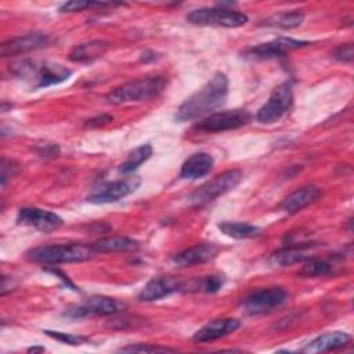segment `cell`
I'll return each instance as SVG.
<instances>
[{
  "mask_svg": "<svg viewBox=\"0 0 354 354\" xmlns=\"http://www.w3.org/2000/svg\"><path fill=\"white\" fill-rule=\"evenodd\" d=\"M50 44V36L41 32L28 33L24 36H18L1 43L0 51L3 57H14L19 54H26L29 51H35L43 48Z\"/></svg>",
  "mask_w": 354,
  "mask_h": 354,
  "instance_id": "14",
  "label": "cell"
},
{
  "mask_svg": "<svg viewBox=\"0 0 354 354\" xmlns=\"http://www.w3.org/2000/svg\"><path fill=\"white\" fill-rule=\"evenodd\" d=\"M119 351H123V353H166V351H176V350L170 348V347H165V346L138 343V344H130V346L120 347Z\"/></svg>",
  "mask_w": 354,
  "mask_h": 354,
  "instance_id": "30",
  "label": "cell"
},
{
  "mask_svg": "<svg viewBox=\"0 0 354 354\" xmlns=\"http://www.w3.org/2000/svg\"><path fill=\"white\" fill-rule=\"evenodd\" d=\"M140 184H141V180L138 176H129L122 180L101 184L87 195V202L95 203V205L118 202L122 198L134 192Z\"/></svg>",
  "mask_w": 354,
  "mask_h": 354,
  "instance_id": "9",
  "label": "cell"
},
{
  "mask_svg": "<svg viewBox=\"0 0 354 354\" xmlns=\"http://www.w3.org/2000/svg\"><path fill=\"white\" fill-rule=\"evenodd\" d=\"M177 290H183V282L171 277H155L145 283L138 293L140 301H155L169 296Z\"/></svg>",
  "mask_w": 354,
  "mask_h": 354,
  "instance_id": "15",
  "label": "cell"
},
{
  "mask_svg": "<svg viewBox=\"0 0 354 354\" xmlns=\"http://www.w3.org/2000/svg\"><path fill=\"white\" fill-rule=\"evenodd\" d=\"M214 159L207 152H198L191 155L181 166L180 177L185 180H196L206 176L213 167Z\"/></svg>",
  "mask_w": 354,
  "mask_h": 354,
  "instance_id": "20",
  "label": "cell"
},
{
  "mask_svg": "<svg viewBox=\"0 0 354 354\" xmlns=\"http://www.w3.org/2000/svg\"><path fill=\"white\" fill-rule=\"evenodd\" d=\"M241 326L239 319L236 318H217L209 321L199 330L195 332L192 340L196 343H206L220 337H224L232 332H235Z\"/></svg>",
  "mask_w": 354,
  "mask_h": 354,
  "instance_id": "16",
  "label": "cell"
},
{
  "mask_svg": "<svg viewBox=\"0 0 354 354\" xmlns=\"http://www.w3.org/2000/svg\"><path fill=\"white\" fill-rule=\"evenodd\" d=\"M218 230L224 235L235 239L254 238L261 234V230L259 227L248 223H241V221H223L218 224Z\"/></svg>",
  "mask_w": 354,
  "mask_h": 354,
  "instance_id": "23",
  "label": "cell"
},
{
  "mask_svg": "<svg viewBox=\"0 0 354 354\" xmlns=\"http://www.w3.org/2000/svg\"><path fill=\"white\" fill-rule=\"evenodd\" d=\"M0 177H1V185L4 187L6 185V183H7V180L8 178H11L15 173H17V170H18V165L14 162V160H11V159H6V158H3L1 159V163H0Z\"/></svg>",
  "mask_w": 354,
  "mask_h": 354,
  "instance_id": "33",
  "label": "cell"
},
{
  "mask_svg": "<svg viewBox=\"0 0 354 354\" xmlns=\"http://www.w3.org/2000/svg\"><path fill=\"white\" fill-rule=\"evenodd\" d=\"M126 308V304L106 296H91L84 300L82 304L73 306L65 311V315L71 318H87L98 315H113L122 313Z\"/></svg>",
  "mask_w": 354,
  "mask_h": 354,
  "instance_id": "11",
  "label": "cell"
},
{
  "mask_svg": "<svg viewBox=\"0 0 354 354\" xmlns=\"http://www.w3.org/2000/svg\"><path fill=\"white\" fill-rule=\"evenodd\" d=\"M44 333L55 340H59L61 343L71 344V346H80L88 342L87 337L84 336H76V335H69L65 332H57V330H44Z\"/></svg>",
  "mask_w": 354,
  "mask_h": 354,
  "instance_id": "31",
  "label": "cell"
},
{
  "mask_svg": "<svg viewBox=\"0 0 354 354\" xmlns=\"http://www.w3.org/2000/svg\"><path fill=\"white\" fill-rule=\"evenodd\" d=\"M228 95V77L223 72H216L201 88L191 94L177 109L176 120L187 122L201 116H209L220 108Z\"/></svg>",
  "mask_w": 354,
  "mask_h": 354,
  "instance_id": "1",
  "label": "cell"
},
{
  "mask_svg": "<svg viewBox=\"0 0 354 354\" xmlns=\"http://www.w3.org/2000/svg\"><path fill=\"white\" fill-rule=\"evenodd\" d=\"M37 152L43 158H54L59 153V148L55 144H44L41 148L37 149Z\"/></svg>",
  "mask_w": 354,
  "mask_h": 354,
  "instance_id": "35",
  "label": "cell"
},
{
  "mask_svg": "<svg viewBox=\"0 0 354 354\" xmlns=\"http://www.w3.org/2000/svg\"><path fill=\"white\" fill-rule=\"evenodd\" d=\"M242 180V173L236 169H231V170H225L220 174H217L216 177H213L212 180L206 181L205 184H202L199 188H196L189 196H188V202L194 206H203L214 199H217L218 196L230 192L231 189H234Z\"/></svg>",
  "mask_w": 354,
  "mask_h": 354,
  "instance_id": "5",
  "label": "cell"
},
{
  "mask_svg": "<svg viewBox=\"0 0 354 354\" xmlns=\"http://www.w3.org/2000/svg\"><path fill=\"white\" fill-rule=\"evenodd\" d=\"M224 285V277L220 274L205 275L201 278L191 279L188 282H183V289L189 292H205V293H214L221 289Z\"/></svg>",
  "mask_w": 354,
  "mask_h": 354,
  "instance_id": "25",
  "label": "cell"
},
{
  "mask_svg": "<svg viewBox=\"0 0 354 354\" xmlns=\"http://www.w3.org/2000/svg\"><path fill=\"white\" fill-rule=\"evenodd\" d=\"M151 155H152V147L149 144H144V145L137 147L136 149H133L129 153L126 160L119 166V171L122 174L133 173L138 166H141V163L148 160L151 158Z\"/></svg>",
  "mask_w": 354,
  "mask_h": 354,
  "instance_id": "27",
  "label": "cell"
},
{
  "mask_svg": "<svg viewBox=\"0 0 354 354\" xmlns=\"http://www.w3.org/2000/svg\"><path fill=\"white\" fill-rule=\"evenodd\" d=\"M44 350H46L44 347H30L28 351H33L35 353V351H44Z\"/></svg>",
  "mask_w": 354,
  "mask_h": 354,
  "instance_id": "37",
  "label": "cell"
},
{
  "mask_svg": "<svg viewBox=\"0 0 354 354\" xmlns=\"http://www.w3.org/2000/svg\"><path fill=\"white\" fill-rule=\"evenodd\" d=\"M293 104V83L286 80L277 86L268 100L256 113V120L263 124H272L281 120Z\"/></svg>",
  "mask_w": 354,
  "mask_h": 354,
  "instance_id": "6",
  "label": "cell"
},
{
  "mask_svg": "<svg viewBox=\"0 0 354 354\" xmlns=\"http://www.w3.org/2000/svg\"><path fill=\"white\" fill-rule=\"evenodd\" d=\"M217 252L218 248L214 243H201L173 254L171 261L178 267H191L214 259Z\"/></svg>",
  "mask_w": 354,
  "mask_h": 354,
  "instance_id": "17",
  "label": "cell"
},
{
  "mask_svg": "<svg viewBox=\"0 0 354 354\" xmlns=\"http://www.w3.org/2000/svg\"><path fill=\"white\" fill-rule=\"evenodd\" d=\"M332 57L340 62H351L353 57H354V50H353V44L351 43H346L339 46L333 53Z\"/></svg>",
  "mask_w": 354,
  "mask_h": 354,
  "instance_id": "34",
  "label": "cell"
},
{
  "mask_svg": "<svg viewBox=\"0 0 354 354\" xmlns=\"http://www.w3.org/2000/svg\"><path fill=\"white\" fill-rule=\"evenodd\" d=\"M91 245L84 243H61L44 245L30 249L26 254L30 260L41 264H61V263H79L86 261L94 256Z\"/></svg>",
  "mask_w": 354,
  "mask_h": 354,
  "instance_id": "4",
  "label": "cell"
},
{
  "mask_svg": "<svg viewBox=\"0 0 354 354\" xmlns=\"http://www.w3.org/2000/svg\"><path fill=\"white\" fill-rule=\"evenodd\" d=\"M252 120V113L246 109H230L223 112H214L206 116L196 124L198 130L206 133H221L227 130H235Z\"/></svg>",
  "mask_w": 354,
  "mask_h": 354,
  "instance_id": "10",
  "label": "cell"
},
{
  "mask_svg": "<svg viewBox=\"0 0 354 354\" xmlns=\"http://www.w3.org/2000/svg\"><path fill=\"white\" fill-rule=\"evenodd\" d=\"M321 196V189L315 185H304L289 194L281 203V209L286 213H297L306 206L314 203Z\"/></svg>",
  "mask_w": 354,
  "mask_h": 354,
  "instance_id": "18",
  "label": "cell"
},
{
  "mask_svg": "<svg viewBox=\"0 0 354 354\" xmlns=\"http://www.w3.org/2000/svg\"><path fill=\"white\" fill-rule=\"evenodd\" d=\"M113 118L111 115H100V116H95V118H91L87 120L86 126L88 127H100V126H104V124H108Z\"/></svg>",
  "mask_w": 354,
  "mask_h": 354,
  "instance_id": "36",
  "label": "cell"
},
{
  "mask_svg": "<svg viewBox=\"0 0 354 354\" xmlns=\"http://www.w3.org/2000/svg\"><path fill=\"white\" fill-rule=\"evenodd\" d=\"M307 259H310V256L306 253L304 246H289L272 253L270 261L274 266L288 267L296 263H304Z\"/></svg>",
  "mask_w": 354,
  "mask_h": 354,
  "instance_id": "24",
  "label": "cell"
},
{
  "mask_svg": "<svg viewBox=\"0 0 354 354\" xmlns=\"http://www.w3.org/2000/svg\"><path fill=\"white\" fill-rule=\"evenodd\" d=\"M166 86L167 80L159 75L140 77L113 88L105 95V100L112 105L149 101L160 95Z\"/></svg>",
  "mask_w": 354,
  "mask_h": 354,
  "instance_id": "2",
  "label": "cell"
},
{
  "mask_svg": "<svg viewBox=\"0 0 354 354\" xmlns=\"http://www.w3.org/2000/svg\"><path fill=\"white\" fill-rule=\"evenodd\" d=\"M307 44H310V41L307 40H297L292 37H278L271 41L261 43L248 48L245 51V55L254 59H270V58L282 57L283 54L296 48H301Z\"/></svg>",
  "mask_w": 354,
  "mask_h": 354,
  "instance_id": "12",
  "label": "cell"
},
{
  "mask_svg": "<svg viewBox=\"0 0 354 354\" xmlns=\"http://www.w3.org/2000/svg\"><path fill=\"white\" fill-rule=\"evenodd\" d=\"M350 342H351V336L348 333L342 332V330H335V332H328V333L317 336L310 343H307L301 351L324 353V351H330V350H337V348L346 347L347 344H350Z\"/></svg>",
  "mask_w": 354,
  "mask_h": 354,
  "instance_id": "19",
  "label": "cell"
},
{
  "mask_svg": "<svg viewBox=\"0 0 354 354\" xmlns=\"http://www.w3.org/2000/svg\"><path fill=\"white\" fill-rule=\"evenodd\" d=\"M109 50V43L104 40H93L88 43H83L75 46L69 53L68 58L72 62H91L100 57H102Z\"/></svg>",
  "mask_w": 354,
  "mask_h": 354,
  "instance_id": "21",
  "label": "cell"
},
{
  "mask_svg": "<svg viewBox=\"0 0 354 354\" xmlns=\"http://www.w3.org/2000/svg\"><path fill=\"white\" fill-rule=\"evenodd\" d=\"M288 299L289 295L282 288H264L248 295L242 307L248 315H264L282 307Z\"/></svg>",
  "mask_w": 354,
  "mask_h": 354,
  "instance_id": "8",
  "label": "cell"
},
{
  "mask_svg": "<svg viewBox=\"0 0 354 354\" xmlns=\"http://www.w3.org/2000/svg\"><path fill=\"white\" fill-rule=\"evenodd\" d=\"M333 274V266L321 259H307L303 267L299 271L300 277L306 278H317V277H326Z\"/></svg>",
  "mask_w": 354,
  "mask_h": 354,
  "instance_id": "28",
  "label": "cell"
},
{
  "mask_svg": "<svg viewBox=\"0 0 354 354\" xmlns=\"http://www.w3.org/2000/svg\"><path fill=\"white\" fill-rule=\"evenodd\" d=\"M95 253L108 252H134L138 249V242L129 236H106L91 243Z\"/></svg>",
  "mask_w": 354,
  "mask_h": 354,
  "instance_id": "22",
  "label": "cell"
},
{
  "mask_svg": "<svg viewBox=\"0 0 354 354\" xmlns=\"http://www.w3.org/2000/svg\"><path fill=\"white\" fill-rule=\"evenodd\" d=\"M104 6H111V3H95V1H82V0H73L64 3L59 7V12H75V11H82L88 7H104Z\"/></svg>",
  "mask_w": 354,
  "mask_h": 354,
  "instance_id": "32",
  "label": "cell"
},
{
  "mask_svg": "<svg viewBox=\"0 0 354 354\" xmlns=\"http://www.w3.org/2000/svg\"><path fill=\"white\" fill-rule=\"evenodd\" d=\"M18 224L32 227L40 232H51L62 225V218L50 210L39 207H21L17 214Z\"/></svg>",
  "mask_w": 354,
  "mask_h": 354,
  "instance_id": "13",
  "label": "cell"
},
{
  "mask_svg": "<svg viewBox=\"0 0 354 354\" xmlns=\"http://www.w3.org/2000/svg\"><path fill=\"white\" fill-rule=\"evenodd\" d=\"M11 66L15 76L32 83L35 88H43L69 79L72 71L59 64H37L35 61H18Z\"/></svg>",
  "mask_w": 354,
  "mask_h": 354,
  "instance_id": "3",
  "label": "cell"
},
{
  "mask_svg": "<svg viewBox=\"0 0 354 354\" xmlns=\"http://www.w3.org/2000/svg\"><path fill=\"white\" fill-rule=\"evenodd\" d=\"M142 318L136 317V315H124V314H113L111 318L105 322V326L109 329H116V330H124L129 328H134L140 324H142Z\"/></svg>",
  "mask_w": 354,
  "mask_h": 354,
  "instance_id": "29",
  "label": "cell"
},
{
  "mask_svg": "<svg viewBox=\"0 0 354 354\" xmlns=\"http://www.w3.org/2000/svg\"><path fill=\"white\" fill-rule=\"evenodd\" d=\"M304 14L299 11H286V12H278L268 18H266L261 25L271 26V28H281V29H293L303 24Z\"/></svg>",
  "mask_w": 354,
  "mask_h": 354,
  "instance_id": "26",
  "label": "cell"
},
{
  "mask_svg": "<svg viewBox=\"0 0 354 354\" xmlns=\"http://www.w3.org/2000/svg\"><path fill=\"white\" fill-rule=\"evenodd\" d=\"M187 21L192 25L202 26H223V28H239L248 22V15L232 11L230 8H198L187 14Z\"/></svg>",
  "mask_w": 354,
  "mask_h": 354,
  "instance_id": "7",
  "label": "cell"
}]
</instances>
